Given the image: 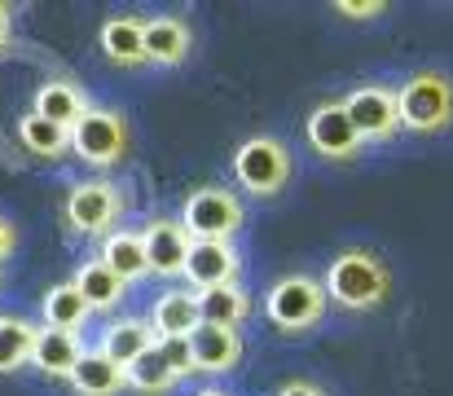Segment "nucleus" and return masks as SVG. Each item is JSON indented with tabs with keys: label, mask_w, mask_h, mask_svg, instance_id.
I'll return each instance as SVG.
<instances>
[{
	"label": "nucleus",
	"mask_w": 453,
	"mask_h": 396,
	"mask_svg": "<svg viewBox=\"0 0 453 396\" xmlns=\"http://www.w3.org/2000/svg\"><path fill=\"white\" fill-rule=\"evenodd\" d=\"M102 53L115 66H142V62H150L146 58V27L137 18H111L102 27Z\"/></svg>",
	"instance_id": "18"
},
{
	"label": "nucleus",
	"mask_w": 453,
	"mask_h": 396,
	"mask_svg": "<svg viewBox=\"0 0 453 396\" xmlns=\"http://www.w3.org/2000/svg\"><path fill=\"white\" fill-rule=\"evenodd\" d=\"M158 353H163V361L172 366L176 379L194 375V344L189 339H158Z\"/></svg>",
	"instance_id": "27"
},
{
	"label": "nucleus",
	"mask_w": 453,
	"mask_h": 396,
	"mask_svg": "<svg viewBox=\"0 0 453 396\" xmlns=\"http://www.w3.org/2000/svg\"><path fill=\"white\" fill-rule=\"evenodd\" d=\"M343 111L352 115V124L361 132V141H383L401 128V106H396V93L392 89H379V84H365V89H352L343 97Z\"/></svg>",
	"instance_id": "9"
},
{
	"label": "nucleus",
	"mask_w": 453,
	"mask_h": 396,
	"mask_svg": "<svg viewBox=\"0 0 453 396\" xmlns=\"http://www.w3.org/2000/svg\"><path fill=\"white\" fill-rule=\"evenodd\" d=\"M71 150L93 163V167H115L128 159L133 150V132H128V120L111 106H88V115L71 128Z\"/></svg>",
	"instance_id": "3"
},
{
	"label": "nucleus",
	"mask_w": 453,
	"mask_h": 396,
	"mask_svg": "<svg viewBox=\"0 0 453 396\" xmlns=\"http://www.w3.org/2000/svg\"><path fill=\"white\" fill-rule=\"evenodd\" d=\"M194 396H229V392H220V388H203V392H194Z\"/></svg>",
	"instance_id": "32"
},
{
	"label": "nucleus",
	"mask_w": 453,
	"mask_h": 396,
	"mask_svg": "<svg viewBox=\"0 0 453 396\" xmlns=\"http://www.w3.org/2000/svg\"><path fill=\"white\" fill-rule=\"evenodd\" d=\"M84 353H88V348L80 344V335L44 326V330H40V339H35V357H31V366H40L44 375H66V379H71Z\"/></svg>",
	"instance_id": "17"
},
{
	"label": "nucleus",
	"mask_w": 453,
	"mask_h": 396,
	"mask_svg": "<svg viewBox=\"0 0 453 396\" xmlns=\"http://www.w3.org/2000/svg\"><path fill=\"white\" fill-rule=\"evenodd\" d=\"M278 396H326V392H321L317 384H303V379H300V384H287Z\"/></svg>",
	"instance_id": "30"
},
{
	"label": "nucleus",
	"mask_w": 453,
	"mask_h": 396,
	"mask_svg": "<svg viewBox=\"0 0 453 396\" xmlns=\"http://www.w3.org/2000/svg\"><path fill=\"white\" fill-rule=\"evenodd\" d=\"M35 339L40 326H31L27 317H0V375L22 370L35 357Z\"/></svg>",
	"instance_id": "23"
},
{
	"label": "nucleus",
	"mask_w": 453,
	"mask_h": 396,
	"mask_svg": "<svg viewBox=\"0 0 453 396\" xmlns=\"http://www.w3.org/2000/svg\"><path fill=\"white\" fill-rule=\"evenodd\" d=\"M198 308H203V322L207 326H229V330L251 317V299L238 291V282L216 286V291H198Z\"/></svg>",
	"instance_id": "21"
},
{
	"label": "nucleus",
	"mask_w": 453,
	"mask_h": 396,
	"mask_svg": "<svg viewBox=\"0 0 453 396\" xmlns=\"http://www.w3.org/2000/svg\"><path fill=\"white\" fill-rule=\"evenodd\" d=\"M150 326L158 339H189L198 326H203V308H198V295L189 291H167L154 299Z\"/></svg>",
	"instance_id": "13"
},
{
	"label": "nucleus",
	"mask_w": 453,
	"mask_h": 396,
	"mask_svg": "<svg viewBox=\"0 0 453 396\" xmlns=\"http://www.w3.org/2000/svg\"><path fill=\"white\" fill-rule=\"evenodd\" d=\"M71 384H75L80 396H119L128 388V370H124L119 361H111L102 348H88V353L80 357Z\"/></svg>",
	"instance_id": "15"
},
{
	"label": "nucleus",
	"mask_w": 453,
	"mask_h": 396,
	"mask_svg": "<svg viewBox=\"0 0 453 396\" xmlns=\"http://www.w3.org/2000/svg\"><path fill=\"white\" fill-rule=\"evenodd\" d=\"M180 225L189 229L194 243H229V234L242 225V203H238V194L216 190V185L194 190L189 203H185Z\"/></svg>",
	"instance_id": "6"
},
{
	"label": "nucleus",
	"mask_w": 453,
	"mask_h": 396,
	"mask_svg": "<svg viewBox=\"0 0 453 396\" xmlns=\"http://www.w3.org/2000/svg\"><path fill=\"white\" fill-rule=\"evenodd\" d=\"M142 238H146L150 273H158V277H176V273H185V260H189L194 238H189V229H185L180 221H154Z\"/></svg>",
	"instance_id": "10"
},
{
	"label": "nucleus",
	"mask_w": 453,
	"mask_h": 396,
	"mask_svg": "<svg viewBox=\"0 0 453 396\" xmlns=\"http://www.w3.org/2000/svg\"><path fill=\"white\" fill-rule=\"evenodd\" d=\"M75 286H80V295L88 299V308H93V313H97V308H106V313H111V308L124 299V286H128V282H124V277H115L102 260H93V264H84V268L75 273Z\"/></svg>",
	"instance_id": "24"
},
{
	"label": "nucleus",
	"mask_w": 453,
	"mask_h": 396,
	"mask_svg": "<svg viewBox=\"0 0 453 396\" xmlns=\"http://www.w3.org/2000/svg\"><path fill=\"white\" fill-rule=\"evenodd\" d=\"M401 128L410 132H441L453 120V84L441 71H418L396 89Z\"/></svg>",
	"instance_id": "2"
},
{
	"label": "nucleus",
	"mask_w": 453,
	"mask_h": 396,
	"mask_svg": "<svg viewBox=\"0 0 453 396\" xmlns=\"http://www.w3.org/2000/svg\"><path fill=\"white\" fill-rule=\"evenodd\" d=\"M102 264L124 277V282H137L150 273V256H146V238L142 234H128V229H115L106 243H102Z\"/></svg>",
	"instance_id": "19"
},
{
	"label": "nucleus",
	"mask_w": 453,
	"mask_h": 396,
	"mask_svg": "<svg viewBox=\"0 0 453 396\" xmlns=\"http://www.w3.org/2000/svg\"><path fill=\"white\" fill-rule=\"evenodd\" d=\"M303 136H308V145L321 159H352V154H361V132L352 124V115L343 111V102L317 106L308 115V124H303Z\"/></svg>",
	"instance_id": "8"
},
{
	"label": "nucleus",
	"mask_w": 453,
	"mask_h": 396,
	"mask_svg": "<svg viewBox=\"0 0 453 396\" xmlns=\"http://www.w3.org/2000/svg\"><path fill=\"white\" fill-rule=\"evenodd\" d=\"M189 53V27L176 22V18H150L146 22V58L163 62V66H176L185 62Z\"/></svg>",
	"instance_id": "22"
},
{
	"label": "nucleus",
	"mask_w": 453,
	"mask_h": 396,
	"mask_svg": "<svg viewBox=\"0 0 453 396\" xmlns=\"http://www.w3.org/2000/svg\"><path fill=\"white\" fill-rule=\"evenodd\" d=\"M326 304H330V295H326V286H321L317 277L291 273V277H282V282L269 286V295H265V317H269L278 330H291V335H296V330H308L312 322H321Z\"/></svg>",
	"instance_id": "4"
},
{
	"label": "nucleus",
	"mask_w": 453,
	"mask_h": 396,
	"mask_svg": "<svg viewBox=\"0 0 453 396\" xmlns=\"http://www.w3.org/2000/svg\"><path fill=\"white\" fill-rule=\"evenodd\" d=\"M18 247V234H13V225L0 216V260H9V252Z\"/></svg>",
	"instance_id": "29"
},
{
	"label": "nucleus",
	"mask_w": 453,
	"mask_h": 396,
	"mask_svg": "<svg viewBox=\"0 0 453 396\" xmlns=\"http://www.w3.org/2000/svg\"><path fill=\"white\" fill-rule=\"evenodd\" d=\"M154 344H158V335H154L150 322H142V317H119V322H111V326L102 330V344H97V348L128 370L142 353H150Z\"/></svg>",
	"instance_id": "14"
},
{
	"label": "nucleus",
	"mask_w": 453,
	"mask_h": 396,
	"mask_svg": "<svg viewBox=\"0 0 453 396\" xmlns=\"http://www.w3.org/2000/svg\"><path fill=\"white\" fill-rule=\"evenodd\" d=\"M9 44V4H0V49Z\"/></svg>",
	"instance_id": "31"
},
{
	"label": "nucleus",
	"mask_w": 453,
	"mask_h": 396,
	"mask_svg": "<svg viewBox=\"0 0 453 396\" xmlns=\"http://www.w3.org/2000/svg\"><path fill=\"white\" fill-rule=\"evenodd\" d=\"M238 277V252L229 243H194L189 260H185V282L198 291H216L229 286Z\"/></svg>",
	"instance_id": "12"
},
{
	"label": "nucleus",
	"mask_w": 453,
	"mask_h": 396,
	"mask_svg": "<svg viewBox=\"0 0 453 396\" xmlns=\"http://www.w3.org/2000/svg\"><path fill=\"white\" fill-rule=\"evenodd\" d=\"M18 141H22V150H31L35 159H58V154L71 150V128L49 124V120H40V115L31 111V115H22V124H18Z\"/></svg>",
	"instance_id": "25"
},
{
	"label": "nucleus",
	"mask_w": 453,
	"mask_h": 396,
	"mask_svg": "<svg viewBox=\"0 0 453 396\" xmlns=\"http://www.w3.org/2000/svg\"><path fill=\"white\" fill-rule=\"evenodd\" d=\"M334 9H339L343 18H379L388 4H383V0H339Z\"/></svg>",
	"instance_id": "28"
},
{
	"label": "nucleus",
	"mask_w": 453,
	"mask_h": 396,
	"mask_svg": "<svg viewBox=\"0 0 453 396\" xmlns=\"http://www.w3.org/2000/svg\"><path fill=\"white\" fill-rule=\"evenodd\" d=\"M234 176H238V185H242L247 194L269 198V194H278V190L287 185V176H291V154H287V145H282L278 136H251V141H242L238 154H234Z\"/></svg>",
	"instance_id": "5"
},
{
	"label": "nucleus",
	"mask_w": 453,
	"mask_h": 396,
	"mask_svg": "<svg viewBox=\"0 0 453 396\" xmlns=\"http://www.w3.org/2000/svg\"><path fill=\"white\" fill-rule=\"evenodd\" d=\"M392 291V277L388 268L379 264V256L370 252H339L330 268H326V295L339 304V308H352V313H365V308H379Z\"/></svg>",
	"instance_id": "1"
},
{
	"label": "nucleus",
	"mask_w": 453,
	"mask_h": 396,
	"mask_svg": "<svg viewBox=\"0 0 453 396\" xmlns=\"http://www.w3.org/2000/svg\"><path fill=\"white\" fill-rule=\"evenodd\" d=\"M35 115L49 120V124H62V128H75L84 115H88V102H84V89L71 84V80H49L35 89Z\"/></svg>",
	"instance_id": "16"
},
{
	"label": "nucleus",
	"mask_w": 453,
	"mask_h": 396,
	"mask_svg": "<svg viewBox=\"0 0 453 396\" xmlns=\"http://www.w3.org/2000/svg\"><path fill=\"white\" fill-rule=\"evenodd\" d=\"M88 299L80 295V286L75 282H58L49 295H44V326H53V330H71V335H80V326L88 322Z\"/></svg>",
	"instance_id": "20"
},
{
	"label": "nucleus",
	"mask_w": 453,
	"mask_h": 396,
	"mask_svg": "<svg viewBox=\"0 0 453 396\" xmlns=\"http://www.w3.org/2000/svg\"><path fill=\"white\" fill-rule=\"evenodd\" d=\"M128 388L142 396H163L176 388V375H172V366L163 361V353H158V344H154L150 353H142L133 366H128Z\"/></svg>",
	"instance_id": "26"
},
{
	"label": "nucleus",
	"mask_w": 453,
	"mask_h": 396,
	"mask_svg": "<svg viewBox=\"0 0 453 396\" xmlns=\"http://www.w3.org/2000/svg\"><path fill=\"white\" fill-rule=\"evenodd\" d=\"M62 212H66V225L75 234H106L111 238L119 216H124V198H119V190L111 181H84V185H75L66 194Z\"/></svg>",
	"instance_id": "7"
},
{
	"label": "nucleus",
	"mask_w": 453,
	"mask_h": 396,
	"mask_svg": "<svg viewBox=\"0 0 453 396\" xmlns=\"http://www.w3.org/2000/svg\"><path fill=\"white\" fill-rule=\"evenodd\" d=\"M189 344H194V375H225V370H234L238 366V357H242V339H238V330H229V326H198L194 335H189Z\"/></svg>",
	"instance_id": "11"
}]
</instances>
